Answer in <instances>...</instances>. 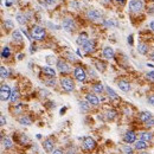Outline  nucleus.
<instances>
[{"mask_svg": "<svg viewBox=\"0 0 154 154\" xmlns=\"http://www.w3.org/2000/svg\"><path fill=\"white\" fill-rule=\"evenodd\" d=\"M17 22H18L20 25H24V24H26V18H25L22 13H18V14H17Z\"/></svg>", "mask_w": 154, "mask_h": 154, "instance_id": "26", "label": "nucleus"}, {"mask_svg": "<svg viewBox=\"0 0 154 154\" xmlns=\"http://www.w3.org/2000/svg\"><path fill=\"white\" fill-rule=\"evenodd\" d=\"M135 148L136 150H146L147 148V142L145 140H139L138 142H135Z\"/></svg>", "mask_w": 154, "mask_h": 154, "instance_id": "21", "label": "nucleus"}, {"mask_svg": "<svg viewBox=\"0 0 154 154\" xmlns=\"http://www.w3.org/2000/svg\"><path fill=\"white\" fill-rule=\"evenodd\" d=\"M144 7L142 0H132L129 2V11L130 12H140Z\"/></svg>", "mask_w": 154, "mask_h": 154, "instance_id": "5", "label": "nucleus"}, {"mask_svg": "<svg viewBox=\"0 0 154 154\" xmlns=\"http://www.w3.org/2000/svg\"><path fill=\"white\" fill-rule=\"evenodd\" d=\"M11 89H10V87L7 86V84H2L1 86V88H0V98H1V101H8L10 98H11Z\"/></svg>", "mask_w": 154, "mask_h": 154, "instance_id": "3", "label": "nucleus"}, {"mask_svg": "<svg viewBox=\"0 0 154 154\" xmlns=\"http://www.w3.org/2000/svg\"><path fill=\"white\" fill-rule=\"evenodd\" d=\"M107 116H108V119H109V120H113V119L116 116V113H115L114 110H109V112H108V114H107Z\"/></svg>", "mask_w": 154, "mask_h": 154, "instance_id": "35", "label": "nucleus"}, {"mask_svg": "<svg viewBox=\"0 0 154 154\" xmlns=\"http://www.w3.org/2000/svg\"><path fill=\"white\" fill-rule=\"evenodd\" d=\"M51 154H64V153H63V151H62V150H58V148H57V150H54V152H52Z\"/></svg>", "mask_w": 154, "mask_h": 154, "instance_id": "41", "label": "nucleus"}, {"mask_svg": "<svg viewBox=\"0 0 154 154\" xmlns=\"http://www.w3.org/2000/svg\"><path fill=\"white\" fill-rule=\"evenodd\" d=\"M106 92H108V95H109V97H110V98H113V100H118V98H119L118 94L114 92L110 87H106Z\"/></svg>", "mask_w": 154, "mask_h": 154, "instance_id": "23", "label": "nucleus"}, {"mask_svg": "<svg viewBox=\"0 0 154 154\" xmlns=\"http://www.w3.org/2000/svg\"><path fill=\"white\" fill-rule=\"evenodd\" d=\"M95 49H96V45H95V42L94 40H88L84 45H83V50L87 52V54H92L95 51Z\"/></svg>", "mask_w": 154, "mask_h": 154, "instance_id": "9", "label": "nucleus"}, {"mask_svg": "<svg viewBox=\"0 0 154 154\" xmlns=\"http://www.w3.org/2000/svg\"><path fill=\"white\" fill-rule=\"evenodd\" d=\"M89 103L88 102H80V108L82 109V110H84V112H88L89 110Z\"/></svg>", "mask_w": 154, "mask_h": 154, "instance_id": "32", "label": "nucleus"}, {"mask_svg": "<svg viewBox=\"0 0 154 154\" xmlns=\"http://www.w3.org/2000/svg\"><path fill=\"white\" fill-rule=\"evenodd\" d=\"M45 2H46L49 6H52V5L56 4V0H45Z\"/></svg>", "mask_w": 154, "mask_h": 154, "instance_id": "40", "label": "nucleus"}, {"mask_svg": "<svg viewBox=\"0 0 154 154\" xmlns=\"http://www.w3.org/2000/svg\"><path fill=\"white\" fill-rule=\"evenodd\" d=\"M83 146H84V148H86L87 151H92V150L96 147V142H95V140H94L92 138H90V136H87V138L84 139Z\"/></svg>", "mask_w": 154, "mask_h": 154, "instance_id": "8", "label": "nucleus"}, {"mask_svg": "<svg viewBox=\"0 0 154 154\" xmlns=\"http://www.w3.org/2000/svg\"><path fill=\"white\" fill-rule=\"evenodd\" d=\"M20 142H22V144H24V145L29 144V138H28V136H26L25 134L20 135Z\"/></svg>", "mask_w": 154, "mask_h": 154, "instance_id": "33", "label": "nucleus"}, {"mask_svg": "<svg viewBox=\"0 0 154 154\" xmlns=\"http://www.w3.org/2000/svg\"><path fill=\"white\" fill-rule=\"evenodd\" d=\"M74 76H75V78H76L77 81H80V82H84V81L87 80V74H86L84 69H82L81 66L75 68V70H74Z\"/></svg>", "mask_w": 154, "mask_h": 154, "instance_id": "4", "label": "nucleus"}, {"mask_svg": "<svg viewBox=\"0 0 154 154\" xmlns=\"http://www.w3.org/2000/svg\"><path fill=\"white\" fill-rule=\"evenodd\" d=\"M19 122L22 123V124H24V126H30L31 120L28 118V116H22V118L19 119Z\"/></svg>", "mask_w": 154, "mask_h": 154, "instance_id": "29", "label": "nucleus"}, {"mask_svg": "<svg viewBox=\"0 0 154 154\" xmlns=\"http://www.w3.org/2000/svg\"><path fill=\"white\" fill-rule=\"evenodd\" d=\"M88 40H89V39H88V34H87V33H81V34L78 36V38L76 39V43H77L78 45H82V46H83Z\"/></svg>", "mask_w": 154, "mask_h": 154, "instance_id": "15", "label": "nucleus"}, {"mask_svg": "<svg viewBox=\"0 0 154 154\" xmlns=\"http://www.w3.org/2000/svg\"><path fill=\"white\" fill-rule=\"evenodd\" d=\"M151 29H152V31H154V20L151 23Z\"/></svg>", "mask_w": 154, "mask_h": 154, "instance_id": "45", "label": "nucleus"}, {"mask_svg": "<svg viewBox=\"0 0 154 154\" xmlns=\"http://www.w3.org/2000/svg\"><path fill=\"white\" fill-rule=\"evenodd\" d=\"M43 71H44V74H46L50 77H55L56 76V71L52 68H50V66H44L43 68Z\"/></svg>", "mask_w": 154, "mask_h": 154, "instance_id": "20", "label": "nucleus"}, {"mask_svg": "<svg viewBox=\"0 0 154 154\" xmlns=\"http://www.w3.org/2000/svg\"><path fill=\"white\" fill-rule=\"evenodd\" d=\"M141 154H148V153H147V152H142Z\"/></svg>", "mask_w": 154, "mask_h": 154, "instance_id": "49", "label": "nucleus"}, {"mask_svg": "<svg viewBox=\"0 0 154 154\" xmlns=\"http://www.w3.org/2000/svg\"><path fill=\"white\" fill-rule=\"evenodd\" d=\"M31 33H32V38H34V40H43L46 36L45 30L42 26H38V25H34L32 28Z\"/></svg>", "mask_w": 154, "mask_h": 154, "instance_id": "1", "label": "nucleus"}, {"mask_svg": "<svg viewBox=\"0 0 154 154\" xmlns=\"http://www.w3.org/2000/svg\"><path fill=\"white\" fill-rule=\"evenodd\" d=\"M65 110H66V108H62V109H61V114H63Z\"/></svg>", "mask_w": 154, "mask_h": 154, "instance_id": "46", "label": "nucleus"}, {"mask_svg": "<svg viewBox=\"0 0 154 154\" xmlns=\"http://www.w3.org/2000/svg\"><path fill=\"white\" fill-rule=\"evenodd\" d=\"M4 26H5V29H7V30H11V29H13V28H14V25H13L12 20H10V19L5 20V23H4Z\"/></svg>", "mask_w": 154, "mask_h": 154, "instance_id": "31", "label": "nucleus"}, {"mask_svg": "<svg viewBox=\"0 0 154 154\" xmlns=\"http://www.w3.org/2000/svg\"><path fill=\"white\" fill-rule=\"evenodd\" d=\"M62 28L66 31V32H72V31L76 29V24H75V22H74L72 19L66 18V19H64V20H63V25H62Z\"/></svg>", "mask_w": 154, "mask_h": 154, "instance_id": "6", "label": "nucleus"}, {"mask_svg": "<svg viewBox=\"0 0 154 154\" xmlns=\"http://www.w3.org/2000/svg\"><path fill=\"white\" fill-rule=\"evenodd\" d=\"M116 1H119V2H120V1H121V2H123V1H124V0H116Z\"/></svg>", "mask_w": 154, "mask_h": 154, "instance_id": "48", "label": "nucleus"}, {"mask_svg": "<svg viewBox=\"0 0 154 154\" xmlns=\"http://www.w3.org/2000/svg\"><path fill=\"white\" fill-rule=\"evenodd\" d=\"M123 139H124V142H127V144H133V142H135V140H136V135H135V133L134 132H127L126 134H124V136H123Z\"/></svg>", "mask_w": 154, "mask_h": 154, "instance_id": "12", "label": "nucleus"}, {"mask_svg": "<svg viewBox=\"0 0 154 154\" xmlns=\"http://www.w3.org/2000/svg\"><path fill=\"white\" fill-rule=\"evenodd\" d=\"M94 90L96 92H98V94H101V92H103V84H102V83H96V84H94Z\"/></svg>", "mask_w": 154, "mask_h": 154, "instance_id": "30", "label": "nucleus"}, {"mask_svg": "<svg viewBox=\"0 0 154 154\" xmlns=\"http://www.w3.org/2000/svg\"><path fill=\"white\" fill-rule=\"evenodd\" d=\"M61 84H62V88L68 92H72V90L75 89V84H74V81H72L71 78H68V77L62 78Z\"/></svg>", "mask_w": 154, "mask_h": 154, "instance_id": "2", "label": "nucleus"}, {"mask_svg": "<svg viewBox=\"0 0 154 154\" xmlns=\"http://www.w3.org/2000/svg\"><path fill=\"white\" fill-rule=\"evenodd\" d=\"M128 43H129V44H130V45H132V44H133V36H132V34H130V36H129V37H128Z\"/></svg>", "mask_w": 154, "mask_h": 154, "instance_id": "43", "label": "nucleus"}, {"mask_svg": "<svg viewBox=\"0 0 154 154\" xmlns=\"http://www.w3.org/2000/svg\"><path fill=\"white\" fill-rule=\"evenodd\" d=\"M151 1H153V2H154V0H151Z\"/></svg>", "mask_w": 154, "mask_h": 154, "instance_id": "50", "label": "nucleus"}, {"mask_svg": "<svg viewBox=\"0 0 154 154\" xmlns=\"http://www.w3.org/2000/svg\"><path fill=\"white\" fill-rule=\"evenodd\" d=\"M68 154H76V152H75V150H70V151L68 152Z\"/></svg>", "mask_w": 154, "mask_h": 154, "instance_id": "44", "label": "nucleus"}, {"mask_svg": "<svg viewBox=\"0 0 154 154\" xmlns=\"http://www.w3.org/2000/svg\"><path fill=\"white\" fill-rule=\"evenodd\" d=\"M151 58H152V61H154V52L152 54V56H151Z\"/></svg>", "mask_w": 154, "mask_h": 154, "instance_id": "47", "label": "nucleus"}, {"mask_svg": "<svg viewBox=\"0 0 154 154\" xmlns=\"http://www.w3.org/2000/svg\"><path fill=\"white\" fill-rule=\"evenodd\" d=\"M0 75H1V78L4 80V78H6V77H8V75H10V72H8V70L2 65V66H0Z\"/></svg>", "mask_w": 154, "mask_h": 154, "instance_id": "25", "label": "nucleus"}, {"mask_svg": "<svg viewBox=\"0 0 154 154\" xmlns=\"http://www.w3.org/2000/svg\"><path fill=\"white\" fill-rule=\"evenodd\" d=\"M145 126L147 127V128H150V127H153L154 126V119L152 118V119H150L147 122H145Z\"/></svg>", "mask_w": 154, "mask_h": 154, "instance_id": "36", "label": "nucleus"}, {"mask_svg": "<svg viewBox=\"0 0 154 154\" xmlns=\"http://www.w3.org/2000/svg\"><path fill=\"white\" fill-rule=\"evenodd\" d=\"M118 87H119L122 92H127L130 90V86H129V83L126 82V81H119V82H118Z\"/></svg>", "mask_w": 154, "mask_h": 154, "instance_id": "16", "label": "nucleus"}, {"mask_svg": "<svg viewBox=\"0 0 154 154\" xmlns=\"http://www.w3.org/2000/svg\"><path fill=\"white\" fill-rule=\"evenodd\" d=\"M148 103L154 106V95H151V96L148 97Z\"/></svg>", "mask_w": 154, "mask_h": 154, "instance_id": "39", "label": "nucleus"}, {"mask_svg": "<svg viewBox=\"0 0 154 154\" xmlns=\"http://www.w3.org/2000/svg\"><path fill=\"white\" fill-rule=\"evenodd\" d=\"M153 116H152V113H150V112H142L141 114H140V121H142V122H147L150 119H152Z\"/></svg>", "mask_w": 154, "mask_h": 154, "instance_id": "17", "label": "nucleus"}, {"mask_svg": "<svg viewBox=\"0 0 154 154\" xmlns=\"http://www.w3.org/2000/svg\"><path fill=\"white\" fill-rule=\"evenodd\" d=\"M12 37H13V39H14V40H17V42H22V39H23V37H22L20 32H19V31H17V30L13 31Z\"/></svg>", "mask_w": 154, "mask_h": 154, "instance_id": "28", "label": "nucleus"}, {"mask_svg": "<svg viewBox=\"0 0 154 154\" xmlns=\"http://www.w3.org/2000/svg\"><path fill=\"white\" fill-rule=\"evenodd\" d=\"M114 55H115V52H114L113 48H110V46H106V48L103 49V56H104L107 60H112V58H114Z\"/></svg>", "mask_w": 154, "mask_h": 154, "instance_id": "13", "label": "nucleus"}, {"mask_svg": "<svg viewBox=\"0 0 154 154\" xmlns=\"http://www.w3.org/2000/svg\"><path fill=\"white\" fill-rule=\"evenodd\" d=\"M57 68H58V70L61 71L62 74H66V72L70 71V66L63 61V60H60V61L57 62Z\"/></svg>", "mask_w": 154, "mask_h": 154, "instance_id": "11", "label": "nucleus"}, {"mask_svg": "<svg viewBox=\"0 0 154 154\" xmlns=\"http://www.w3.org/2000/svg\"><path fill=\"white\" fill-rule=\"evenodd\" d=\"M87 18L90 19V20H100L102 18V14L97 10H89L87 12Z\"/></svg>", "mask_w": 154, "mask_h": 154, "instance_id": "7", "label": "nucleus"}, {"mask_svg": "<svg viewBox=\"0 0 154 154\" xmlns=\"http://www.w3.org/2000/svg\"><path fill=\"white\" fill-rule=\"evenodd\" d=\"M86 100H87V102H88L89 104H92V106H98V103H100L98 97H97L96 95H92V94H87V95H86Z\"/></svg>", "mask_w": 154, "mask_h": 154, "instance_id": "10", "label": "nucleus"}, {"mask_svg": "<svg viewBox=\"0 0 154 154\" xmlns=\"http://www.w3.org/2000/svg\"><path fill=\"white\" fill-rule=\"evenodd\" d=\"M96 65H97V69H98V70H101V71H104V69H106V65H104V63H102V62H97V63H96Z\"/></svg>", "mask_w": 154, "mask_h": 154, "instance_id": "34", "label": "nucleus"}, {"mask_svg": "<svg viewBox=\"0 0 154 154\" xmlns=\"http://www.w3.org/2000/svg\"><path fill=\"white\" fill-rule=\"evenodd\" d=\"M19 96H20V94H19V89L18 88H14L13 90H12V94H11V101L13 102V103H16L18 100H19Z\"/></svg>", "mask_w": 154, "mask_h": 154, "instance_id": "18", "label": "nucleus"}, {"mask_svg": "<svg viewBox=\"0 0 154 154\" xmlns=\"http://www.w3.org/2000/svg\"><path fill=\"white\" fill-rule=\"evenodd\" d=\"M43 147H44V150H45L48 153H52V152H54V142H52L50 139H48V140H45V141L43 142Z\"/></svg>", "mask_w": 154, "mask_h": 154, "instance_id": "14", "label": "nucleus"}, {"mask_svg": "<svg viewBox=\"0 0 154 154\" xmlns=\"http://www.w3.org/2000/svg\"><path fill=\"white\" fill-rule=\"evenodd\" d=\"M123 151H124L126 154H133V150L130 147H128V146H123Z\"/></svg>", "mask_w": 154, "mask_h": 154, "instance_id": "37", "label": "nucleus"}, {"mask_svg": "<svg viewBox=\"0 0 154 154\" xmlns=\"http://www.w3.org/2000/svg\"><path fill=\"white\" fill-rule=\"evenodd\" d=\"M146 76H147V78H148L150 81L154 82V70H153V71H150V72H148Z\"/></svg>", "mask_w": 154, "mask_h": 154, "instance_id": "38", "label": "nucleus"}, {"mask_svg": "<svg viewBox=\"0 0 154 154\" xmlns=\"http://www.w3.org/2000/svg\"><path fill=\"white\" fill-rule=\"evenodd\" d=\"M0 121H1V126H4V124L6 123V120H5V116H4V115H1V118H0Z\"/></svg>", "mask_w": 154, "mask_h": 154, "instance_id": "42", "label": "nucleus"}, {"mask_svg": "<svg viewBox=\"0 0 154 154\" xmlns=\"http://www.w3.org/2000/svg\"><path fill=\"white\" fill-rule=\"evenodd\" d=\"M10 55H11L10 48L8 46H4L2 48V51H1V57L2 58H7V57H10Z\"/></svg>", "mask_w": 154, "mask_h": 154, "instance_id": "24", "label": "nucleus"}, {"mask_svg": "<svg viewBox=\"0 0 154 154\" xmlns=\"http://www.w3.org/2000/svg\"><path fill=\"white\" fill-rule=\"evenodd\" d=\"M152 138H153V135H152V133H151V132H142V133H141V139H142V140H145L146 142L151 141V140H152Z\"/></svg>", "mask_w": 154, "mask_h": 154, "instance_id": "22", "label": "nucleus"}, {"mask_svg": "<svg viewBox=\"0 0 154 154\" xmlns=\"http://www.w3.org/2000/svg\"><path fill=\"white\" fill-rule=\"evenodd\" d=\"M138 51L141 54V55H146L148 52V46L145 44V43H139L138 45Z\"/></svg>", "mask_w": 154, "mask_h": 154, "instance_id": "19", "label": "nucleus"}, {"mask_svg": "<svg viewBox=\"0 0 154 154\" xmlns=\"http://www.w3.org/2000/svg\"><path fill=\"white\" fill-rule=\"evenodd\" d=\"M2 142H4V146H5V148H11L12 147V140L10 139V138H4L2 139Z\"/></svg>", "mask_w": 154, "mask_h": 154, "instance_id": "27", "label": "nucleus"}]
</instances>
